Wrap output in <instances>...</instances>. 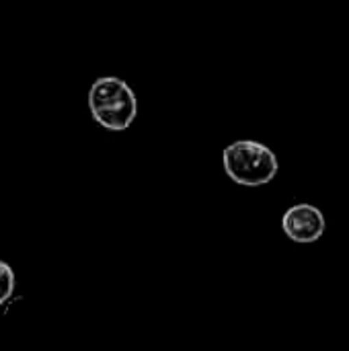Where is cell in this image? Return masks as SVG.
Masks as SVG:
<instances>
[{
    "label": "cell",
    "instance_id": "6da1fadb",
    "mask_svg": "<svg viewBox=\"0 0 349 351\" xmlns=\"http://www.w3.org/2000/svg\"><path fill=\"white\" fill-rule=\"evenodd\" d=\"M88 109L101 128L123 132L138 115V99L125 80L117 76H101L88 88Z\"/></svg>",
    "mask_w": 349,
    "mask_h": 351
},
{
    "label": "cell",
    "instance_id": "7a4b0ae2",
    "mask_svg": "<svg viewBox=\"0 0 349 351\" xmlns=\"http://www.w3.org/2000/svg\"><path fill=\"white\" fill-rule=\"evenodd\" d=\"M226 175L245 187H261L276 179L280 162L274 150L255 140H237L222 152Z\"/></svg>",
    "mask_w": 349,
    "mask_h": 351
},
{
    "label": "cell",
    "instance_id": "3957f363",
    "mask_svg": "<svg viewBox=\"0 0 349 351\" xmlns=\"http://www.w3.org/2000/svg\"><path fill=\"white\" fill-rule=\"evenodd\" d=\"M325 216L313 204H294L282 216V230L294 243H317L325 234Z\"/></svg>",
    "mask_w": 349,
    "mask_h": 351
},
{
    "label": "cell",
    "instance_id": "277c9868",
    "mask_svg": "<svg viewBox=\"0 0 349 351\" xmlns=\"http://www.w3.org/2000/svg\"><path fill=\"white\" fill-rule=\"evenodd\" d=\"M14 284H16V278H14L12 267L8 263L0 261V306L10 300V296L14 292Z\"/></svg>",
    "mask_w": 349,
    "mask_h": 351
}]
</instances>
